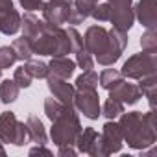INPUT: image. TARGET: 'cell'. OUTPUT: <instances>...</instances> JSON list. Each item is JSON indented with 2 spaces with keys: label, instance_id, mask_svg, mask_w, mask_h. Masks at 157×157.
Returning a JSON list of instances; mask_svg holds the SVG:
<instances>
[{
  "label": "cell",
  "instance_id": "4",
  "mask_svg": "<svg viewBox=\"0 0 157 157\" xmlns=\"http://www.w3.org/2000/svg\"><path fill=\"white\" fill-rule=\"evenodd\" d=\"M157 68V52H140L135 54L131 57H128V61H124L122 65V78H128V80H140L144 76L155 74Z\"/></svg>",
  "mask_w": 157,
  "mask_h": 157
},
{
  "label": "cell",
  "instance_id": "38",
  "mask_svg": "<svg viewBox=\"0 0 157 157\" xmlns=\"http://www.w3.org/2000/svg\"><path fill=\"white\" fill-rule=\"evenodd\" d=\"M0 155H6V150H4V146H2V140H0Z\"/></svg>",
  "mask_w": 157,
  "mask_h": 157
},
{
  "label": "cell",
  "instance_id": "19",
  "mask_svg": "<svg viewBox=\"0 0 157 157\" xmlns=\"http://www.w3.org/2000/svg\"><path fill=\"white\" fill-rule=\"evenodd\" d=\"M21 87L15 83V80H4L0 83V100L2 104H13L19 98Z\"/></svg>",
  "mask_w": 157,
  "mask_h": 157
},
{
  "label": "cell",
  "instance_id": "11",
  "mask_svg": "<svg viewBox=\"0 0 157 157\" xmlns=\"http://www.w3.org/2000/svg\"><path fill=\"white\" fill-rule=\"evenodd\" d=\"M109 98H113L124 105H133L142 98V93H140L139 85L129 83L126 80H120L113 89H109Z\"/></svg>",
  "mask_w": 157,
  "mask_h": 157
},
{
  "label": "cell",
  "instance_id": "15",
  "mask_svg": "<svg viewBox=\"0 0 157 157\" xmlns=\"http://www.w3.org/2000/svg\"><path fill=\"white\" fill-rule=\"evenodd\" d=\"M19 30H21V13L15 8L0 11V33L15 35Z\"/></svg>",
  "mask_w": 157,
  "mask_h": 157
},
{
  "label": "cell",
  "instance_id": "23",
  "mask_svg": "<svg viewBox=\"0 0 157 157\" xmlns=\"http://www.w3.org/2000/svg\"><path fill=\"white\" fill-rule=\"evenodd\" d=\"M26 68H28V72L32 74V78H46L48 74H50V70H48V63H44V61H41V59H28L26 61V65H24Z\"/></svg>",
  "mask_w": 157,
  "mask_h": 157
},
{
  "label": "cell",
  "instance_id": "26",
  "mask_svg": "<svg viewBox=\"0 0 157 157\" xmlns=\"http://www.w3.org/2000/svg\"><path fill=\"white\" fill-rule=\"evenodd\" d=\"M67 105H63L59 100H56L54 96H50V98H46L44 100V115L50 118V120H56L61 113H63V109H65Z\"/></svg>",
  "mask_w": 157,
  "mask_h": 157
},
{
  "label": "cell",
  "instance_id": "28",
  "mask_svg": "<svg viewBox=\"0 0 157 157\" xmlns=\"http://www.w3.org/2000/svg\"><path fill=\"white\" fill-rule=\"evenodd\" d=\"M13 80H15V83L21 87V89H28L30 85H32V74L28 72V68L22 65V67H17L15 68V74H13Z\"/></svg>",
  "mask_w": 157,
  "mask_h": 157
},
{
  "label": "cell",
  "instance_id": "16",
  "mask_svg": "<svg viewBox=\"0 0 157 157\" xmlns=\"http://www.w3.org/2000/svg\"><path fill=\"white\" fill-rule=\"evenodd\" d=\"M26 131H28V137L35 142V144H46L48 137H46V129H44V124L43 120L37 117V115H30L26 118Z\"/></svg>",
  "mask_w": 157,
  "mask_h": 157
},
{
  "label": "cell",
  "instance_id": "31",
  "mask_svg": "<svg viewBox=\"0 0 157 157\" xmlns=\"http://www.w3.org/2000/svg\"><path fill=\"white\" fill-rule=\"evenodd\" d=\"M74 8L80 11V15L83 17V19H87V17H91V11L94 10V6L98 4V2H94V0H74Z\"/></svg>",
  "mask_w": 157,
  "mask_h": 157
},
{
  "label": "cell",
  "instance_id": "8",
  "mask_svg": "<svg viewBox=\"0 0 157 157\" xmlns=\"http://www.w3.org/2000/svg\"><path fill=\"white\" fill-rule=\"evenodd\" d=\"M74 146L78 148L80 153H87L93 157H107L104 144H102V139H100V133L94 128H82Z\"/></svg>",
  "mask_w": 157,
  "mask_h": 157
},
{
  "label": "cell",
  "instance_id": "12",
  "mask_svg": "<svg viewBox=\"0 0 157 157\" xmlns=\"http://www.w3.org/2000/svg\"><path fill=\"white\" fill-rule=\"evenodd\" d=\"M135 19L144 28H155L157 24V0H139L133 8Z\"/></svg>",
  "mask_w": 157,
  "mask_h": 157
},
{
  "label": "cell",
  "instance_id": "17",
  "mask_svg": "<svg viewBox=\"0 0 157 157\" xmlns=\"http://www.w3.org/2000/svg\"><path fill=\"white\" fill-rule=\"evenodd\" d=\"M41 26H43V21H39V17L33 15V11H28V13L21 15V30H22V35L26 39L33 41L39 35Z\"/></svg>",
  "mask_w": 157,
  "mask_h": 157
},
{
  "label": "cell",
  "instance_id": "5",
  "mask_svg": "<svg viewBox=\"0 0 157 157\" xmlns=\"http://www.w3.org/2000/svg\"><path fill=\"white\" fill-rule=\"evenodd\" d=\"M28 139L26 124L21 122L13 111H4L0 115V140L4 144L24 146Z\"/></svg>",
  "mask_w": 157,
  "mask_h": 157
},
{
  "label": "cell",
  "instance_id": "36",
  "mask_svg": "<svg viewBox=\"0 0 157 157\" xmlns=\"http://www.w3.org/2000/svg\"><path fill=\"white\" fill-rule=\"evenodd\" d=\"M11 8H13V0H0V11L11 10Z\"/></svg>",
  "mask_w": 157,
  "mask_h": 157
},
{
  "label": "cell",
  "instance_id": "10",
  "mask_svg": "<svg viewBox=\"0 0 157 157\" xmlns=\"http://www.w3.org/2000/svg\"><path fill=\"white\" fill-rule=\"evenodd\" d=\"M100 139H102V144H104V150H105L107 155L118 153L122 150V144H124V139H122V131H120L118 122H113V120L105 122L104 128H102Z\"/></svg>",
  "mask_w": 157,
  "mask_h": 157
},
{
  "label": "cell",
  "instance_id": "27",
  "mask_svg": "<svg viewBox=\"0 0 157 157\" xmlns=\"http://www.w3.org/2000/svg\"><path fill=\"white\" fill-rule=\"evenodd\" d=\"M140 46L144 52H157V33L155 28H146L140 37Z\"/></svg>",
  "mask_w": 157,
  "mask_h": 157
},
{
  "label": "cell",
  "instance_id": "6",
  "mask_svg": "<svg viewBox=\"0 0 157 157\" xmlns=\"http://www.w3.org/2000/svg\"><path fill=\"white\" fill-rule=\"evenodd\" d=\"M107 4L111 10L109 22L113 24V28L129 32L135 22V13H133V6H131L133 0H107Z\"/></svg>",
  "mask_w": 157,
  "mask_h": 157
},
{
  "label": "cell",
  "instance_id": "25",
  "mask_svg": "<svg viewBox=\"0 0 157 157\" xmlns=\"http://www.w3.org/2000/svg\"><path fill=\"white\" fill-rule=\"evenodd\" d=\"M74 54H76V65L80 67L82 70H91V68L94 67L93 54H91V52H89L85 46H82L80 50H76Z\"/></svg>",
  "mask_w": 157,
  "mask_h": 157
},
{
  "label": "cell",
  "instance_id": "34",
  "mask_svg": "<svg viewBox=\"0 0 157 157\" xmlns=\"http://www.w3.org/2000/svg\"><path fill=\"white\" fill-rule=\"evenodd\" d=\"M30 155H52V150L44 148V144H37L35 148L30 150Z\"/></svg>",
  "mask_w": 157,
  "mask_h": 157
},
{
  "label": "cell",
  "instance_id": "1",
  "mask_svg": "<svg viewBox=\"0 0 157 157\" xmlns=\"http://www.w3.org/2000/svg\"><path fill=\"white\" fill-rule=\"evenodd\" d=\"M118 126H120L124 142H128V146L133 150L144 151L146 148L153 146L157 140L153 109H150L148 113H140V111L122 113Z\"/></svg>",
  "mask_w": 157,
  "mask_h": 157
},
{
  "label": "cell",
  "instance_id": "30",
  "mask_svg": "<svg viewBox=\"0 0 157 157\" xmlns=\"http://www.w3.org/2000/svg\"><path fill=\"white\" fill-rule=\"evenodd\" d=\"M91 17L98 22H107L109 17H111V10H109V4L107 2H102V4H96L94 10L91 11Z\"/></svg>",
  "mask_w": 157,
  "mask_h": 157
},
{
  "label": "cell",
  "instance_id": "21",
  "mask_svg": "<svg viewBox=\"0 0 157 157\" xmlns=\"http://www.w3.org/2000/svg\"><path fill=\"white\" fill-rule=\"evenodd\" d=\"M120 80H124V78H122V74H120L118 70H115V68H105V70H102V74L98 76V83H100L105 91L113 89Z\"/></svg>",
  "mask_w": 157,
  "mask_h": 157
},
{
  "label": "cell",
  "instance_id": "7",
  "mask_svg": "<svg viewBox=\"0 0 157 157\" xmlns=\"http://www.w3.org/2000/svg\"><path fill=\"white\" fill-rule=\"evenodd\" d=\"M74 109L83 113V117H87L89 120H96L102 115L100 96H98L96 89H76Z\"/></svg>",
  "mask_w": 157,
  "mask_h": 157
},
{
  "label": "cell",
  "instance_id": "22",
  "mask_svg": "<svg viewBox=\"0 0 157 157\" xmlns=\"http://www.w3.org/2000/svg\"><path fill=\"white\" fill-rule=\"evenodd\" d=\"M96 87H98V74L93 68L83 70V74L76 78V89H96Z\"/></svg>",
  "mask_w": 157,
  "mask_h": 157
},
{
  "label": "cell",
  "instance_id": "40",
  "mask_svg": "<svg viewBox=\"0 0 157 157\" xmlns=\"http://www.w3.org/2000/svg\"><path fill=\"white\" fill-rule=\"evenodd\" d=\"M94 2H100V0H94Z\"/></svg>",
  "mask_w": 157,
  "mask_h": 157
},
{
  "label": "cell",
  "instance_id": "33",
  "mask_svg": "<svg viewBox=\"0 0 157 157\" xmlns=\"http://www.w3.org/2000/svg\"><path fill=\"white\" fill-rule=\"evenodd\" d=\"M19 2L26 11H39V10L44 8L46 0H19Z\"/></svg>",
  "mask_w": 157,
  "mask_h": 157
},
{
  "label": "cell",
  "instance_id": "35",
  "mask_svg": "<svg viewBox=\"0 0 157 157\" xmlns=\"http://www.w3.org/2000/svg\"><path fill=\"white\" fill-rule=\"evenodd\" d=\"M57 153H59L61 157H65V155H70V157H74V155L78 153V150H76L74 146H59Z\"/></svg>",
  "mask_w": 157,
  "mask_h": 157
},
{
  "label": "cell",
  "instance_id": "2",
  "mask_svg": "<svg viewBox=\"0 0 157 157\" xmlns=\"http://www.w3.org/2000/svg\"><path fill=\"white\" fill-rule=\"evenodd\" d=\"M33 46V54L39 56H67L72 54V46H70V39L67 35V30H63L61 26H54L43 21L41 32L39 35L32 41Z\"/></svg>",
  "mask_w": 157,
  "mask_h": 157
},
{
  "label": "cell",
  "instance_id": "18",
  "mask_svg": "<svg viewBox=\"0 0 157 157\" xmlns=\"http://www.w3.org/2000/svg\"><path fill=\"white\" fill-rule=\"evenodd\" d=\"M139 89L142 93V96L148 98V104H150V109H155V89H157V80H155V74H150V76H144L139 80Z\"/></svg>",
  "mask_w": 157,
  "mask_h": 157
},
{
  "label": "cell",
  "instance_id": "29",
  "mask_svg": "<svg viewBox=\"0 0 157 157\" xmlns=\"http://www.w3.org/2000/svg\"><path fill=\"white\" fill-rule=\"evenodd\" d=\"M17 61V56L11 46H0V68H10Z\"/></svg>",
  "mask_w": 157,
  "mask_h": 157
},
{
  "label": "cell",
  "instance_id": "39",
  "mask_svg": "<svg viewBox=\"0 0 157 157\" xmlns=\"http://www.w3.org/2000/svg\"><path fill=\"white\" fill-rule=\"evenodd\" d=\"M0 78H2V68H0Z\"/></svg>",
  "mask_w": 157,
  "mask_h": 157
},
{
  "label": "cell",
  "instance_id": "9",
  "mask_svg": "<svg viewBox=\"0 0 157 157\" xmlns=\"http://www.w3.org/2000/svg\"><path fill=\"white\" fill-rule=\"evenodd\" d=\"M46 82H48V89L52 93V96L56 100H59L63 105L74 107V94H76V87L72 83H68V80L65 78H57L54 74L46 76Z\"/></svg>",
  "mask_w": 157,
  "mask_h": 157
},
{
  "label": "cell",
  "instance_id": "3",
  "mask_svg": "<svg viewBox=\"0 0 157 157\" xmlns=\"http://www.w3.org/2000/svg\"><path fill=\"white\" fill-rule=\"evenodd\" d=\"M82 131V122L78 117L74 107H65L63 113L52 120V129H50V137L52 142L59 148V146H74L76 139Z\"/></svg>",
  "mask_w": 157,
  "mask_h": 157
},
{
  "label": "cell",
  "instance_id": "20",
  "mask_svg": "<svg viewBox=\"0 0 157 157\" xmlns=\"http://www.w3.org/2000/svg\"><path fill=\"white\" fill-rule=\"evenodd\" d=\"M11 48H13V52H15L17 59H21V61H28V59L33 56L32 41H30V39H26L24 35H22V37H19V39H15V41H13V44H11Z\"/></svg>",
  "mask_w": 157,
  "mask_h": 157
},
{
  "label": "cell",
  "instance_id": "24",
  "mask_svg": "<svg viewBox=\"0 0 157 157\" xmlns=\"http://www.w3.org/2000/svg\"><path fill=\"white\" fill-rule=\"evenodd\" d=\"M122 113H124V104H120V102H117L113 98H107L104 102V105H102V115L105 118H109V120H115Z\"/></svg>",
  "mask_w": 157,
  "mask_h": 157
},
{
  "label": "cell",
  "instance_id": "37",
  "mask_svg": "<svg viewBox=\"0 0 157 157\" xmlns=\"http://www.w3.org/2000/svg\"><path fill=\"white\" fill-rule=\"evenodd\" d=\"M52 2H57V4H72L74 0H52Z\"/></svg>",
  "mask_w": 157,
  "mask_h": 157
},
{
  "label": "cell",
  "instance_id": "32",
  "mask_svg": "<svg viewBox=\"0 0 157 157\" xmlns=\"http://www.w3.org/2000/svg\"><path fill=\"white\" fill-rule=\"evenodd\" d=\"M67 35L70 39V46H72V54L76 50H80L83 46V37L80 35V32H78L76 28H67Z\"/></svg>",
  "mask_w": 157,
  "mask_h": 157
},
{
  "label": "cell",
  "instance_id": "13",
  "mask_svg": "<svg viewBox=\"0 0 157 157\" xmlns=\"http://www.w3.org/2000/svg\"><path fill=\"white\" fill-rule=\"evenodd\" d=\"M72 4H57V2H48L44 4V8L41 10L43 11V21L48 22V24H54V26H61L67 22V17H68V10H70Z\"/></svg>",
  "mask_w": 157,
  "mask_h": 157
},
{
  "label": "cell",
  "instance_id": "14",
  "mask_svg": "<svg viewBox=\"0 0 157 157\" xmlns=\"http://www.w3.org/2000/svg\"><path fill=\"white\" fill-rule=\"evenodd\" d=\"M48 70H50V74H54L57 78L68 80L76 70V61H72L67 56H57V57H52V61L48 63Z\"/></svg>",
  "mask_w": 157,
  "mask_h": 157
}]
</instances>
